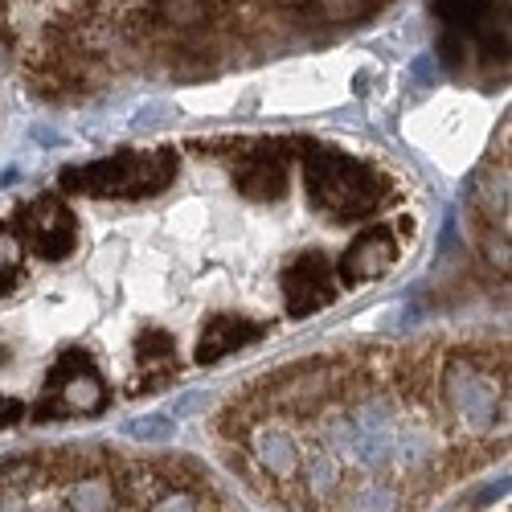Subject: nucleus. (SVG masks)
Returning a JSON list of instances; mask_svg holds the SVG:
<instances>
[{
    "instance_id": "6",
    "label": "nucleus",
    "mask_w": 512,
    "mask_h": 512,
    "mask_svg": "<svg viewBox=\"0 0 512 512\" xmlns=\"http://www.w3.org/2000/svg\"><path fill=\"white\" fill-rule=\"evenodd\" d=\"M250 152H242V160L234 164V185L246 201H279L287 189V160H283V144L275 140H259L246 144Z\"/></svg>"
},
{
    "instance_id": "12",
    "label": "nucleus",
    "mask_w": 512,
    "mask_h": 512,
    "mask_svg": "<svg viewBox=\"0 0 512 512\" xmlns=\"http://www.w3.org/2000/svg\"><path fill=\"white\" fill-rule=\"evenodd\" d=\"M21 418H25V402H17V398L0 402V431H5V426H17Z\"/></svg>"
},
{
    "instance_id": "1",
    "label": "nucleus",
    "mask_w": 512,
    "mask_h": 512,
    "mask_svg": "<svg viewBox=\"0 0 512 512\" xmlns=\"http://www.w3.org/2000/svg\"><path fill=\"white\" fill-rule=\"evenodd\" d=\"M304 189L308 201L340 222H361L386 201V181L373 164L336 152V148H308L304 152Z\"/></svg>"
},
{
    "instance_id": "7",
    "label": "nucleus",
    "mask_w": 512,
    "mask_h": 512,
    "mask_svg": "<svg viewBox=\"0 0 512 512\" xmlns=\"http://www.w3.org/2000/svg\"><path fill=\"white\" fill-rule=\"evenodd\" d=\"M394 259H398L394 234H390L386 226H373V230H365V234H357V238L349 242V250L340 254V263H336L332 271H336L340 283L357 287V283H369V279H377V275H386V271L394 267Z\"/></svg>"
},
{
    "instance_id": "5",
    "label": "nucleus",
    "mask_w": 512,
    "mask_h": 512,
    "mask_svg": "<svg viewBox=\"0 0 512 512\" xmlns=\"http://www.w3.org/2000/svg\"><path fill=\"white\" fill-rule=\"evenodd\" d=\"M332 300H336V271H332L324 250H308L295 263L283 267V304H287V316L304 320V316L328 308Z\"/></svg>"
},
{
    "instance_id": "2",
    "label": "nucleus",
    "mask_w": 512,
    "mask_h": 512,
    "mask_svg": "<svg viewBox=\"0 0 512 512\" xmlns=\"http://www.w3.org/2000/svg\"><path fill=\"white\" fill-rule=\"evenodd\" d=\"M181 173L177 148H152V152H132L123 148L107 160H91L82 168H66L62 189L82 193V197H156Z\"/></svg>"
},
{
    "instance_id": "10",
    "label": "nucleus",
    "mask_w": 512,
    "mask_h": 512,
    "mask_svg": "<svg viewBox=\"0 0 512 512\" xmlns=\"http://www.w3.org/2000/svg\"><path fill=\"white\" fill-rule=\"evenodd\" d=\"M160 21L168 25H201L209 21V9H213V0H152Z\"/></svg>"
},
{
    "instance_id": "3",
    "label": "nucleus",
    "mask_w": 512,
    "mask_h": 512,
    "mask_svg": "<svg viewBox=\"0 0 512 512\" xmlns=\"http://www.w3.org/2000/svg\"><path fill=\"white\" fill-rule=\"evenodd\" d=\"M46 394L58 406L62 418L66 414H99L111 402V394L103 386L95 361L82 353V349H70V353H62L54 361V369L46 373Z\"/></svg>"
},
{
    "instance_id": "11",
    "label": "nucleus",
    "mask_w": 512,
    "mask_h": 512,
    "mask_svg": "<svg viewBox=\"0 0 512 512\" xmlns=\"http://www.w3.org/2000/svg\"><path fill=\"white\" fill-rule=\"evenodd\" d=\"M463 54H467V37L455 33V29H443V37H439V58H443L451 70H463Z\"/></svg>"
},
{
    "instance_id": "4",
    "label": "nucleus",
    "mask_w": 512,
    "mask_h": 512,
    "mask_svg": "<svg viewBox=\"0 0 512 512\" xmlns=\"http://www.w3.org/2000/svg\"><path fill=\"white\" fill-rule=\"evenodd\" d=\"M17 238L21 246L29 242L41 259H66V254L74 250L78 242V222H74V213L58 201V197H37L21 209V218H17Z\"/></svg>"
},
{
    "instance_id": "8",
    "label": "nucleus",
    "mask_w": 512,
    "mask_h": 512,
    "mask_svg": "<svg viewBox=\"0 0 512 512\" xmlns=\"http://www.w3.org/2000/svg\"><path fill=\"white\" fill-rule=\"evenodd\" d=\"M267 328L263 324H254L246 316H234V312H222V316H209V324L201 328V340H197V365H213V361H222L246 345H254Z\"/></svg>"
},
{
    "instance_id": "9",
    "label": "nucleus",
    "mask_w": 512,
    "mask_h": 512,
    "mask_svg": "<svg viewBox=\"0 0 512 512\" xmlns=\"http://www.w3.org/2000/svg\"><path fill=\"white\" fill-rule=\"evenodd\" d=\"M435 13L447 29L467 37V33H476L488 17L500 13V0H435Z\"/></svg>"
}]
</instances>
